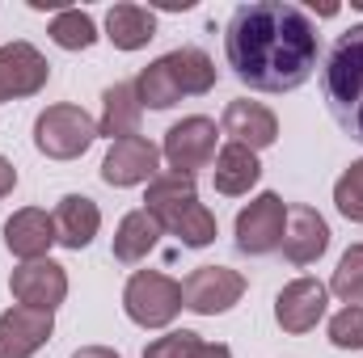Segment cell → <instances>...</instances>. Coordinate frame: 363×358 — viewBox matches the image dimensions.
Listing matches in <instances>:
<instances>
[{
	"instance_id": "9c48e42d",
	"label": "cell",
	"mask_w": 363,
	"mask_h": 358,
	"mask_svg": "<svg viewBox=\"0 0 363 358\" xmlns=\"http://www.w3.org/2000/svg\"><path fill=\"white\" fill-rule=\"evenodd\" d=\"M325 308H330V287L317 282V278H291L279 295H274V325L291 337H304L313 333L321 321H325Z\"/></svg>"
},
{
	"instance_id": "8992f818",
	"label": "cell",
	"mask_w": 363,
	"mask_h": 358,
	"mask_svg": "<svg viewBox=\"0 0 363 358\" xmlns=\"http://www.w3.org/2000/svg\"><path fill=\"white\" fill-rule=\"evenodd\" d=\"M216 139H220V127L207 114H190V118L174 122L165 131V144H161V156H165L169 173L194 178L199 169H207L216 161Z\"/></svg>"
},
{
	"instance_id": "8fae6325",
	"label": "cell",
	"mask_w": 363,
	"mask_h": 358,
	"mask_svg": "<svg viewBox=\"0 0 363 358\" xmlns=\"http://www.w3.org/2000/svg\"><path fill=\"white\" fill-rule=\"evenodd\" d=\"M9 291L21 308H38V312H55L68 299V270L51 258L43 262H21L9 274Z\"/></svg>"
},
{
	"instance_id": "d6986e66",
	"label": "cell",
	"mask_w": 363,
	"mask_h": 358,
	"mask_svg": "<svg viewBox=\"0 0 363 358\" xmlns=\"http://www.w3.org/2000/svg\"><path fill=\"white\" fill-rule=\"evenodd\" d=\"M211 165H216V169H211V181H216V190H220L224 198L250 194V190L258 185V178H262L258 152H250V148H241V144H224Z\"/></svg>"
},
{
	"instance_id": "7a4b0ae2",
	"label": "cell",
	"mask_w": 363,
	"mask_h": 358,
	"mask_svg": "<svg viewBox=\"0 0 363 358\" xmlns=\"http://www.w3.org/2000/svg\"><path fill=\"white\" fill-rule=\"evenodd\" d=\"M144 211L186 249H207L216 241V215L199 202V185L186 173H161L157 181H148Z\"/></svg>"
},
{
	"instance_id": "e0dca14e",
	"label": "cell",
	"mask_w": 363,
	"mask_h": 358,
	"mask_svg": "<svg viewBox=\"0 0 363 358\" xmlns=\"http://www.w3.org/2000/svg\"><path fill=\"white\" fill-rule=\"evenodd\" d=\"M51 219H55V241L72 253L89 249L93 236L101 232V211H97V202L89 194H64Z\"/></svg>"
},
{
	"instance_id": "30bf717a",
	"label": "cell",
	"mask_w": 363,
	"mask_h": 358,
	"mask_svg": "<svg viewBox=\"0 0 363 358\" xmlns=\"http://www.w3.org/2000/svg\"><path fill=\"white\" fill-rule=\"evenodd\" d=\"M161 178V148L144 135L118 139L110 144L106 161H101V181L114 190H131V185H148Z\"/></svg>"
},
{
	"instance_id": "4dcf8cb0",
	"label": "cell",
	"mask_w": 363,
	"mask_h": 358,
	"mask_svg": "<svg viewBox=\"0 0 363 358\" xmlns=\"http://www.w3.org/2000/svg\"><path fill=\"white\" fill-rule=\"evenodd\" d=\"M72 358H123L118 350H110V346H81Z\"/></svg>"
},
{
	"instance_id": "ba28073f",
	"label": "cell",
	"mask_w": 363,
	"mask_h": 358,
	"mask_svg": "<svg viewBox=\"0 0 363 358\" xmlns=\"http://www.w3.org/2000/svg\"><path fill=\"white\" fill-rule=\"evenodd\" d=\"M237 249L241 253H250V258H267L274 253L279 245H283V232H287V202L267 190V194H258L241 215H237Z\"/></svg>"
},
{
	"instance_id": "44dd1931",
	"label": "cell",
	"mask_w": 363,
	"mask_h": 358,
	"mask_svg": "<svg viewBox=\"0 0 363 358\" xmlns=\"http://www.w3.org/2000/svg\"><path fill=\"white\" fill-rule=\"evenodd\" d=\"M165 64H169V76H174L182 97H203V93L216 89V81H220L216 59L203 47H178V51L165 55Z\"/></svg>"
},
{
	"instance_id": "7c38bea8",
	"label": "cell",
	"mask_w": 363,
	"mask_h": 358,
	"mask_svg": "<svg viewBox=\"0 0 363 358\" xmlns=\"http://www.w3.org/2000/svg\"><path fill=\"white\" fill-rule=\"evenodd\" d=\"M51 81V64L34 42H9L0 47V101H17V97H34L47 89Z\"/></svg>"
},
{
	"instance_id": "5b68a950",
	"label": "cell",
	"mask_w": 363,
	"mask_h": 358,
	"mask_svg": "<svg viewBox=\"0 0 363 358\" xmlns=\"http://www.w3.org/2000/svg\"><path fill=\"white\" fill-rule=\"evenodd\" d=\"M123 312L140 329H165L182 312V282L161 270H135L123 287Z\"/></svg>"
},
{
	"instance_id": "cb8c5ba5",
	"label": "cell",
	"mask_w": 363,
	"mask_h": 358,
	"mask_svg": "<svg viewBox=\"0 0 363 358\" xmlns=\"http://www.w3.org/2000/svg\"><path fill=\"white\" fill-rule=\"evenodd\" d=\"M135 93H140V105H148V110H169V105H178L182 93L174 85V76H169V64H165V55L161 59H152L135 81Z\"/></svg>"
},
{
	"instance_id": "277c9868",
	"label": "cell",
	"mask_w": 363,
	"mask_h": 358,
	"mask_svg": "<svg viewBox=\"0 0 363 358\" xmlns=\"http://www.w3.org/2000/svg\"><path fill=\"white\" fill-rule=\"evenodd\" d=\"M93 139H97V122L72 101L47 105L34 118V148L47 161H77L93 148Z\"/></svg>"
},
{
	"instance_id": "83f0119b",
	"label": "cell",
	"mask_w": 363,
	"mask_h": 358,
	"mask_svg": "<svg viewBox=\"0 0 363 358\" xmlns=\"http://www.w3.org/2000/svg\"><path fill=\"white\" fill-rule=\"evenodd\" d=\"M199 342H203L199 333H190V329H174V333L157 337V342L144 350V358H194Z\"/></svg>"
},
{
	"instance_id": "5bb4252c",
	"label": "cell",
	"mask_w": 363,
	"mask_h": 358,
	"mask_svg": "<svg viewBox=\"0 0 363 358\" xmlns=\"http://www.w3.org/2000/svg\"><path fill=\"white\" fill-rule=\"evenodd\" d=\"M283 258L291 262V266H313V262H321L325 258V249H330V224L321 219V211L317 207H308V202H296V207H287V232H283Z\"/></svg>"
},
{
	"instance_id": "6da1fadb",
	"label": "cell",
	"mask_w": 363,
	"mask_h": 358,
	"mask_svg": "<svg viewBox=\"0 0 363 358\" xmlns=\"http://www.w3.org/2000/svg\"><path fill=\"white\" fill-rule=\"evenodd\" d=\"M317 21L287 0L237 4L224 25V59L254 93H291L317 72Z\"/></svg>"
},
{
	"instance_id": "7402d4cb",
	"label": "cell",
	"mask_w": 363,
	"mask_h": 358,
	"mask_svg": "<svg viewBox=\"0 0 363 358\" xmlns=\"http://www.w3.org/2000/svg\"><path fill=\"white\" fill-rule=\"evenodd\" d=\"M157 241H161V224L144 207L140 211H127L118 219V232H114V262L135 266V262H144L157 249Z\"/></svg>"
},
{
	"instance_id": "ac0fdd59",
	"label": "cell",
	"mask_w": 363,
	"mask_h": 358,
	"mask_svg": "<svg viewBox=\"0 0 363 358\" xmlns=\"http://www.w3.org/2000/svg\"><path fill=\"white\" fill-rule=\"evenodd\" d=\"M140 118H144V105H140V93L131 81H118L101 93V118H97V139H131L140 135Z\"/></svg>"
},
{
	"instance_id": "52a82bcc",
	"label": "cell",
	"mask_w": 363,
	"mask_h": 358,
	"mask_svg": "<svg viewBox=\"0 0 363 358\" xmlns=\"http://www.w3.org/2000/svg\"><path fill=\"white\" fill-rule=\"evenodd\" d=\"M241 295H245V274L228 266H199L182 282V308H190L194 316H224L241 304Z\"/></svg>"
},
{
	"instance_id": "4316f807",
	"label": "cell",
	"mask_w": 363,
	"mask_h": 358,
	"mask_svg": "<svg viewBox=\"0 0 363 358\" xmlns=\"http://www.w3.org/2000/svg\"><path fill=\"white\" fill-rule=\"evenodd\" d=\"M330 342L338 350H363V304H347L330 321Z\"/></svg>"
},
{
	"instance_id": "4fadbf2b",
	"label": "cell",
	"mask_w": 363,
	"mask_h": 358,
	"mask_svg": "<svg viewBox=\"0 0 363 358\" xmlns=\"http://www.w3.org/2000/svg\"><path fill=\"white\" fill-rule=\"evenodd\" d=\"M55 333V312L13 304L0 316V358H34Z\"/></svg>"
},
{
	"instance_id": "ffe728a7",
	"label": "cell",
	"mask_w": 363,
	"mask_h": 358,
	"mask_svg": "<svg viewBox=\"0 0 363 358\" xmlns=\"http://www.w3.org/2000/svg\"><path fill=\"white\" fill-rule=\"evenodd\" d=\"M106 38L118 51H140V47H148L157 38V13L144 8V4L123 0V4H114L106 13Z\"/></svg>"
},
{
	"instance_id": "3957f363",
	"label": "cell",
	"mask_w": 363,
	"mask_h": 358,
	"mask_svg": "<svg viewBox=\"0 0 363 358\" xmlns=\"http://www.w3.org/2000/svg\"><path fill=\"white\" fill-rule=\"evenodd\" d=\"M321 93L334 122L355 144H363V21L338 34V42L330 47L321 68Z\"/></svg>"
},
{
	"instance_id": "f546056e",
	"label": "cell",
	"mask_w": 363,
	"mask_h": 358,
	"mask_svg": "<svg viewBox=\"0 0 363 358\" xmlns=\"http://www.w3.org/2000/svg\"><path fill=\"white\" fill-rule=\"evenodd\" d=\"M194 358H233V350H228L224 342H199Z\"/></svg>"
},
{
	"instance_id": "603a6c76",
	"label": "cell",
	"mask_w": 363,
	"mask_h": 358,
	"mask_svg": "<svg viewBox=\"0 0 363 358\" xmlns=\"http://www.w3.org/2000/svg\"><path fill=\"white\" fill-rule=\"evenodd\" d=\"M51 42L60 47V51H89L93 42L101 38L97 34V21H93L85 8H60L55 17H51Z\"/></svg>"
},
{
	"instance_id": "f1b7e54d",
	"label": "cell",
	"mask_w": 363,
	"mask_h": 358,
	"mask_svg": "<svg viewBox=\"0 0 363 358\" xmlns=\"http://www.w3.org/2000/svg\"><path fill=\"white\" fill-rule=\"evenodd\" d=\"M13 190H17V169H13V161L0 156V198H9Z\"/></svg>"
},
{
	"instance_id": "d4e9b609",
	"label": "cell",
	"mask_w": 363,
	"mask_h": 358,
	"mask_svg": "<svg viewBox=\"0 0 363 358\" xmlns=\"http://www.w3.org/2000/svg\"><path fill=\"white\" fill-rule=\"evenodd\" d=\"M330 291L342 299V304H363V245H351L342 258H338V270L330 278Z\"/></svg>"
},
{
	"instance_id": "484cf974",
	"label": "cell",
	"mask_w": 363,
	"mask_h": 358,
	"mask_svg": "<svg viewBox=\"0 0 363 358\" xmlns=\"http://www.w3.org/2000/svg\"><path fill=\"white\" fill-rule=\"evenodd\" d=\"M334 207L342 219L363 224V161H355L342 178L334 181Z\"/></svg>"
},
{
	"instance_id": "9a60e30c",
	"label": "cell",
	"mask_w": 363,
	"mask_h": 358,
	"mask_svg": "<svg viewBox=\"0 0 363 358\" xmlns=\"http://www.w3.org/2000/svg\"><path fill=\"white\" fill-rule=\"evenodd\" d=\"M220 135H228V144H241L250 152H262L279 139V118L274 110H267L262 101H250V97H237L224 105V118H220Z\"/></svg>"
},
{
	"instance_id": "2e32d148",
	"label": "cell",
	"mask_w": 363,
	"mask_h": 358,
	"mask_svg": "<svg viewBox=\"0 0 363 358\" xmlns=\"http://www.w3.org/2000/svg\"><path fill=\"white\" fill-rule=\"evenodd\" d=\"M55 241V219L43 207H21L4 219V249L17 262H43Z\"/></svg>"
}]
</instances>
